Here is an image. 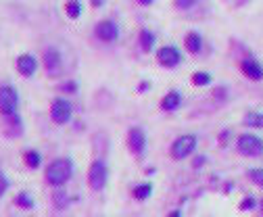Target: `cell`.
Returning <instances> with one entry per match:
<instances>
[{
	"mask_svg": "<svg viewBox=\"0 0 263 217\" xmlns=\"http://www.w3.org/2000/svg\"><path fill=\"white\" fill-rule=\"evenodd\" d=\"M44 163V156L40 150H36V148H28L26 152H23V165L28 167V170L36 172V170H40Z\"/></svg>",
	"mask_w": 263,
	"mask_h": 217,
	"instance_id": "obj_19",
	"label": "cell"
},
{
	"mask_svg": "<svg viewBox=\"0 0 263 217\" xmlns=\"http://www.w3.org/2000/svg\"><path fill=\"white\" fill-rule=\"evenodd\" d=\"M184 52L190 56H200L202 50H205V36H202L198 30H188L184 34Z\"/></svg>",
	"mask_w": 263,
	"mask_h": 217,
	"instance_id": "obj_13",
	"label": "cell"
},
{
	"mask_svg": "<svg viewBox=\"0 0 263 217\" xmlns=\"http://www.w3.org/2000/svg\"><path fill=\"white\" fill-rule=\"evenodd\" d=\"M238 71L240 76L253 84H261L263 82V63L261 58H257L255 54H246L238 61Z\"/></svg>",
	"mask_w": 263,
	"mask_h": 217,
	"instance_id": "obj_10",
	"label": "cell"
},
{
	"mask_svg": "<svg viewBox=\"0 0 263 217\" xmlns=\"http://www.w3.org/2000/svg\"><path fill=\"white\" fill-rule=\"evenodd\" d=\"M150 88H152V84H150L148 80H142L138 86H136V94H146Z\"/></svg>",
	"mask_w": 263,
	"mask_h": 217,
	"instance_id": "obj_29",
	"label": "cell"
},
{
	"mask_svg": "<svg viewBox=\"0 0 263 217\" xmlns=\"http://www.w3.org/2000/svg\"><path fill=\"white\" fill-rule=\"evenodd\" d=\"M244 176L250 184H253L255 188L263 190V167H246L244 170Z\"/></svg>",
	"mask_w": 263,
	"mask_h": 217,
	"instance_id": "obj_23",
	"label": "cell"
},
{
	"mask_svg": "<svg viewBox=\"0 0 263 217\" xmlns=\"http://www.w3.org/2000/svg\"><path fill=\"white\" fill-rule=\"evenodd\" d=\"M8 188H10V180L4 176V172L0 170V198H2L6 192H8Z\"/></svg>",
	"mask_w": 263,
	"mask_h": 217,
	"instance_id": "obj_27",
	"label": "cell"
},
{
	"mask_svg": "<svg viewBox=\"0 0 263 217\" xmlns=\"http://www.w3.org/2000/svg\"><path fill=\"white\" fill-rule=\"evenodd\" d=\"M126 148L134 159H144V154L148 150V134L142 126H130L126 132Z\"/></svg>",
	"mask_w": 263,
	"mask_h": 217,
	"instance_id": "obj_5",
	"label": "cell"
},
{
	"mask_svg": "<svg viewBox=\"0 0 263 217\" xmlns=\"http://www.w3.org/2000/svg\"><path fill=\"white\" fill-rule=\"evenodd\" d=\"M48 115L54 126H67L74 119V104L67 96H54L48 106Z\"/></svg>",
	"mask_w": 263,
	"mask_h": 217,
	"instance_id": "obj_7",
	"label": "cell"
},
{
	"mask_svg": "<svg viewBox=\"0 0 263 217\" xmlns=\"http://www.w3.org/2000/svg\"><path fill=\"white\" fill-rule=\"evenodd\" d=\"M42 65H44L46 74H48L50 78H56L63 71V54H61V50H58L56 46H48L44 50V54H42Z\"/></svg>",
	"mask_w": 263,
	"mask_h": 217,
	"instance_id": "obj_11",
	"label": "cell"
},
{
	"mask_svg": "<svg viewBox=\"0 0 263 217\" xmlns=\"http://www.w3.org/2000/svg\"><path fill=\"white\" fill-rule=\"evenodd\" d=\"M109 178H111V170H109V163L102 156H96V159H92L88 170H86V186L90 192L94 194H98L106 188L109 184Z\"/></svg>",
	"mask_w": 263,
	"mask_h": 217,
	"instance_id": "obj_4",
	"label": "cell"
},
{
	"mask_svg": "<svg viewBox=\"0 0 263 217\" xmlns=\"http://www.w3.org/2000/svg\"><path fill=\"white\" fill-rule=\"evenodd\" d=\"M234 150L244 156V159H259L263 156V136H259L255 130H244L234 136Z\"/></svg>",
	"mask_w": 263,
	"mask_h": 217,
	"instance_id": "obj_3",
	"label": "cell"
},
{
	"mask_svg": "<svg viewBox=\"0 0 263 217\" xmlns=\"http://www.w3.org/2000/svg\"><path fill=\"white\" fill-rule=\"evenodd\" d=\"M184 104V92L180 88H172L167 90L161 100H159V111L161 113H178Z\"/></svg>",
	"mask_w": 263,
	"mask_h": 217,
	"instance_id": "obj_12",
	"label": "cell"
},
{
	"mask_svg": "<svg viewBox=\"0 0 263 217\" xmlns=\"http://www.w3.org/2000/svg\"><path fill=\"white\" fill-rule=\"evenodd\" d=\"M84 0H65V6H63V13L69 21H78L84 17Z\"/></svg>",
	"mask_w": 263,
	"mask_h": 217,
	"instance_id": "obj_17",
	"label": "cell"
},
{
	"mask_svg": "<svg viewBox=\"0 0 263 217\" xmlns=\"http://www.w3.org/2000/svg\"><path fill=\"white\" fill-rule=\"evenodd\" d=\"M200 0H172V6L178 10V13H188V10H192Z\"/></svg>",
	"mask_w": 263,
	"mask_h": 217,
	"instance_id": "obj_25",
	"label": "cell"
},
{
	"mask_svg": "<svg viewBox=\"0 0 263 217\" xmlns=\"http://www.w3.org/2000/svg\"><path fill=\"white\" fill-rule=\"evenodd\" d=\"M136 44H138L142 54H150V52H154V48H157V34L150 28H140V32L136 36Z\"/></svg>",
	"mask_w": 263,
	"mask_h": 217,
	"instance_id": "obj_15",
	"label": "cell"
},
{
	"mask_svg": "<svg viewBox=\"0 0 263 217\" xmlns=\"http://www.w3.org/2000/svg\"><path fill=\"white\" fill-rule=\"evenodd\" d=\"M58 92H63L67 96H76L80 92V82L78 80H65L58 84Z\"/></svg>",
	"mask_w": 263,
	"mask_h": 217,
	"instance_id": "obj_24",
	"label": "cell"
},
{
	"mask_svg": "<svg viewBox=\"0 0 263 217\" xmlns=\"http://www.w3.org/2000/svg\"><path fill=\"white\" fill-rule=\"evenodd\" d=\"M92 34H94V38H96L98 42H102V44H113V42H117L119 38H122V26H119L115 19L104 17V19H100V21L94 23Z\"/></svg>",
	"mask_w": 263,
	"mask_h": 217,
	"instance_id": "obj_8",
	"label": "cell"
},
{
	"mask_svg": "<svg viewBox=\"0 0 263 217\" xmlns=\"http://www.w3.org/2000/svg\"><path fill=\"white\" fill-rule=\"evenodd\" d=\"M213 82H215L213 74L211 71H205V69H198L190 76V84H192L194 88H209V86H213Z\"/></svg>",
	"mask_w": 263,
	"mask_h": 217,
	"instance_id": "obj_20",
	"label": "cell"
},
{
	"mask_svg": "<svg viewBox=\"0 0 263 217\" xmlns=\"http://www.w3.org/2000/svg\"><path fill=\"white\" fill-rule=\"evenodd\" d=\"M194 156V161H192V170H202V167H205L207 165V159H209V156L207 154H192Z\"/></svg>",
	"mask_w": 263,
	"mask_h": 217,
	"instance_id": "obj_28",
	"label": "cell"
},
{
	"mask_svg": "<svg viewBox=\"0 0 263 217\" xmlns=\"http://www.w3.org/2000/svg\"><path fill=\"white\" fill-rule=\"evenodd\" d=\"M198 134L194 132H184V134L176 136L167 148V154L174 163H182V161H188L196 150H198Z\"/></svg>",
	"mask_w": 263,
	"mask_h": 217,
	"instance_id": "obj_2",
	"label": "cell"
},
{
	"mask_svg": "<svg viewBox=\"0 0 263 217\" xmlns=\"http://www.w3.org/2000/svg\"><path fill=\"white\" fill-rule=\"evenodd\" d=\"M76 176V163L71 156H56L44 170V182L50 188H63L67 186Z\"/></svg>",
	"mask_w": 263,
	"mask_h": 217,
	"instance_id": "obj_1",
	"label": "cell"
},
{
	"mask_svg": "<svg viewBox=\"0 0 263 217\" xmlns=\"http://www.w3.org/2000/svg\"><path fill=\"white\" fill-rule=\"evenodd\" d=\"M154 194V184L148 182V180H142V182H136L130 190V196L136 202H146L150 196Z\"/></svg>",
	"mask_w": 263,
	"mask_h": 217,
	"instance_id": "obj_16",
	"label": "cell"
},
{
	"mask_svg": "<svg viewBox=\"0 0 263 217\" xmlns=\"http://www.w3.org/2000/svg\"><path fill=\"white\" fill-rule=\"evenodd\" d=\"M257 207H259V198L255 194H244L238 200V211L240 213H257Z\"/></svg>",
	"mask_w": 263,
	"mask_h": 217,
	"instance_id": "obj_22",
	"label": "cell"
},
{
	"mask_svg": "<svg viewBox=\"0 0 263 217\" xmlns=\"http://www.w3.org/2000/svg\"><path fill=\"white\" fill-rule=\"evenodd\" d=\"M242 126L244 130H263V111H257V108H253V111H246L242 115Z\"/></svg>",
	"mask_w": 263,
	"mask_h": 217,
	"instance_id": "obj_18",
	"label": "cell"
},
{
	"mask_svg": "<svg viewBox=\"0 0 263 217\" xmlns=\"http://www.w3.org/2000/svg\"><path fill=\"white\" fill-rule=\"evenodd\" d=\"M257 213L263 215V198H259V207H257Z\"/></svg>",
	"mask_w": 263,
	"mask_h": 217,
	"instance_id": "obj_33",
	"label": "cell"
},
{
	"mask_svg": "<svg viewBox=\"0 0 263 217\" xmlns=\"http://www.w3.org/2000/svg\"><path fill=\"white\" fill-rule=\"evenodd\" d=\"M167 217H184L182 209H174V211H167Z\"/></svg>",
	"mask_w": 263,
	"mask_h": 217,
	"instance_id": "obj_32",
	"label": "cell"
},
{
	"mask_svg": "<svg viewBox=\"0 0 263 217\" xmlns=\"http://www.w3.org/2000/svg\"><path fill=\"white\" fill-rule=\"evenodd\" d=\"M15 204H17V209H23V211H34V209H36V200H34V196L30 194L28 190L17 192Z\"/></svg>",
	"mask_w": 263,
	"mask_h": 217,
	"instance_id": "obj_21",
	"label": "cell"
},
{
	"mask_svg": "<svg viewBox=\"0 0 263 217\" xmlns=\"http://www.w3.org/2000/svg\"><path fill=\"white\" fill-rule=\"evenodd\" d=\"M38 67H40V58L32 52H23L15 58V69L21 78H34Z\"/></svg>",
	"mask_w": 263,
	"mask_h": 217,
	"instance_id": "obj_14",
	"label": "cell"
},
{
	"mask_svg": "<svg viewBox=\"0 0 263 217\" xmlns=\"http://www.w3.org/2000/svg\"><path fill=\"white\" fill-rule=\"evenodd\" d=\"M134 2L138 4V6H142V8H148V6H152L157 0H134Z\"/></svg>",
	"mask_w": 263,
	"mask_h": 217,
	"instance_id": "obj_30",
	"label": "cell"
},
{
	"mask_svg": "<svg viewBox=\"0 0 263 217\" xmlns=\"http://www.w3.org/2000/svg\"><path fill=\"white\" fill-rule=\"evenodd\" d=\"M154 61L161 69H167V71H174L178 69L182 63H184V50L178 44H161L154 48Z\"/></svg>",
	"mask_w": 263,
	"mask_h": 217,
	"instance_id": "obj_6",
	"label": "cell"
},
{
	"mask_svg": "<svg viewBox=\"0 0 263 217\" xmlns=\"http://www.w3.org/2000/svg\"><path fill=\"white\" fill-rule=\"evenodd\" d=\"M19 92L10 84H0V117H15L19 113Z\"/></svg>",
	"mask_w": 263,
	"mask_h": 217,
	"instance_id": "obj_9",
	"label": "cell"
},
{
	"mask_svg": "<svg viewBox=\"0 0 263 217\" xmlns=\"http://www.w3.org/2000/svg\"><path fill=\"white\" fill-rule=\"evenodd\" d=\"M106 4V0H90V6L92 8H102Z\"/></svg>",
	"mask_w": 263,
	"mask_h": 217,
	"instance_id": "obj_31",
	"label": "cell"
},
{
	"mask_svg": "<svg viewBox=\"0 0 263 217\" xmlns=\"http://www.w3.org/2000/svg\"><path fill=\"white\" fill-rule=\"evenodd\" d=\"M218 142L220 146H228L230 142H234V130L232 128H224L218 132Z\"/></svg>",
	"mask_w": 263,
	"mask_h": 217,
	"instance_id": "obj_26",
	"label": "cell"
}]
</instances>
